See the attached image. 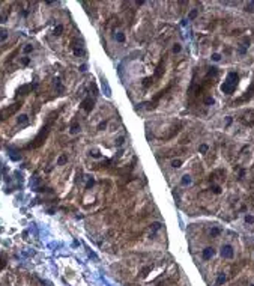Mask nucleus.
<instances>
[{"instance_id":"f257e3e1","label":"nucleus","mask_w":254,"mask_h":286,"mask_svg":"<svg viewBox=\"0 0 254 286\" xmlns=\"http://www.w3.org/2000/svg\"><path fill=\"white\" fill-rule=\"evenodd\" d=\"M50 127H51V122H48L47 125H45V127H44V128L41 130V133H39V134L35 137V140H33L32 143H30V145L27 146L29 149H35V148H39V146H41V145L44 143V140L47 139L48 133H50Z\"/></svg>"},{"instance_id":"f03ea898","label":"nucleus","mask_w":254,"mask_h":286,"mask_svg":"<svg viewBox=\"0 0 254 286\" xmlns=\"http://www.w3.org/2000/svg\"><path fill=\"white\" fill-rule=\"evenodd\" d=\"M20 107H21V102H14L12 105H9V107H6L5 110H2V112H0V120H2V119L9 118V116H12Z\"/></svg>"},{"instance_id":"7ed1b4c3","label":"nucleus","mask_w":254,"mask_h":286,"mask_svg":"<svg viewBox=\"0 0 254 286\" xmlns=\"http://www.w3.org/2000/svg\"><path fill=\"white\" fill-rule=\"evenodd\" d=\"M221 256H222V257H225V259H232V257H233V247H232V246H229V244L222 246Z\"/></svg>"},{"instance_id":"20e7f679","label":"nucleus","mask_w":254,"mask_h":286,"mask_svg":"<svg viewBox=\"0 0 254 286\" xmlns=\"http://www.w3.org/2000/svg\"><path fill=\"white\" fill-rule=\"evenodd\" d=\"M81 107H83V110H84L86 113H90V112H92V108H93V100H92L90 97H87L86 100H83V102H81Z\"/></svg>"},{"instance_id":"39448f33","label":"nucleus","mask_w":254,"mask_h":286,"mask_svg":"<svg viewBox=\"0 0 254 286\" xmlns=\"http://www.w3.org/2000/svg\"><path fill=\"white\" fill-rule=\"evenodd\" d=\"M238 80H239V75L236 72H229V74H227V80H225L227 83L236 86V84H238Z\"/></svg>"},{"instance_id":"423d86ee","label":"nucleus","mask_w":254,"mask_h":286,"mask_svg":"<svg viewBox=\"0 0 254 286\" xmlns=\"http://www.w3.org/2000/svg\"><path fill=\"white\" fill-rule=\"evenodd\" d=\"M214 254H215V250H214L212 247H206V249L203 250V254H202V256H203L205 261H209V259L214 257Z\"/></svg>"},{"instance_id":"0eeeda50","label":"nucleus","mask_w":254,"mask_h":286,"mask_svg":"<svg viewBox=\"0 0 254 286\" xmlns=\"http://www.w3.org/2000/svg\"><path fill=\"white\" fill-rule=\"evenodd\" d=\"M235 87H236V86H233V84L227 83V81H224V83L221 84V90L224 92V93H233Z\"/></svg>"},{"instance_id":"6e6552de","label":"nucleus","mask_w":254,"mask_h":286,"mask_svg":"<svg viewBox=\"0 0 254 286\" xmlns=\"http://www.w3.org/2000/svg\"><path fill=\"white\" fill-rule=\"evenodd\" d=\"M32 89V84H24V86H21V87H18V95H26L29 90Z\"/></svg>"},{"instance_id":"1a4fd4ad","label":"nucleus","mask_w":254,"mask_h":286,"mask_svg":"<svg viewBox=\"0 0 254 286\" xmlns=\"http://www.w3.org/2000/svg\"><path fill=\"white\" fill-rule=\"evenodd\" d=\"M191 181H192V179H191L190 175H184V176H182V181H180V182H182V185H190V184H191Z\"/></svg>"},{"instance_id":"9d476101","label":"nucleus","mask_w":254,"mask_h":286,"mask_svg":"<svg viewBox=\"0 0 254 286\" xmlns=\"http://www.w3.org/2000/svg\"><path fill=\"white\" fill-rule=\"evenodd\" d=\"M114 38H116V41H117V42H123V41H125V35L122 33V32L114 33Z\"/></svg>"},{"instance_id":"9b49d317","label":"nucleus","mask_w":254,"mask_h":286,"mask_svg":"<svg viewBox=\"0 0 254 286\" xmlns=\"http://www.w3.org/2000/svg\"><path fill=\"white\" fill-rule=\"evenodd\" d=\"M66 161H68V157H66V155H60V157L57 158V166H63Z\"/></svg>"},{"instance_id":"f8f14e48","label":"nucleus","mask_w":254,"mask_h":286,"mask_svg":"<svg viewBox=\"0 0 254 286\" xmlns=\"http://www.w3.org/2000/svg\"><path fill=\"white\" fill-rule=\"evenodd\" d=\"M17 120H18V124H26V122L29 120V116H27V115H20V116L17 118Z\"/></svg>"},{"instance_id":"ddd939ff","label":"nucleus","mask_w":254,"mask_h":286,"mask_svg":"<svg viewBox=\"0 0 254 286\" xmlns=\"http://www.w3.org/2000/svg\"><path fill=\"white\" fill-rule=\"evenodd\" d=\"M224 283H225V276H224V274H220L218 279H217V285L221 286V285H224Z\"/></svg>"},{"instance_id":"4468645a","label":"nucleus","mask_w":254,"mask_h":286,"mask_svg":"<svg viewBox=\"0 0 254 286\" xmlns=\"http://www.w3.org/2000/svg\"><path fill=\"white\" fill-rule=\"evenodd\" d=\"M69 131H71V134H77V133L80 131V124H74V125L71 127Z\"/></svg>"},{"instance_id":"2eb2a0df","label":"nucleus","mask_w":254,"mask_h":286,"mask_svg":"<svg viewBox=\"0 0 254 286\" xmlns=\"http://www.w3.org/2000/svg\"><path fill=\"white\" fill-rule=\"evenodd\" d=\"M245 11H247V12H254V2H250V3H247V6H245Z\"/></svg>"},{"instance_id":"dca6fc26","label":"nucleus","mask_w":254,"mask_h":286,"mask_svg":"<svg viewBox=\"0 0 254 286\" xmlns=\"http://www.w3.org/2000/svg\"><path fill=\"white\" fill-rule=\"evenodd\" d=\"M207 149H209V148H207L206 143H203V145H200V146H199V152H200V154H206Z\"/></svg>"},{"instance_id":"f3484780","label":"nucleus","mask_w":254,"mask_h":286,"mask_svg":"<svg viewBox=\"0 0 254 286\" xmlns=\"http://www.w3.org/2000/svg\"><path fill=\"white\" fill-rule=\"evenodd\" d=\"M62 32H63V26H56L54 27V35H62Z\"/></svg>"},{"instance_id":"a211bd4d","label":"nucleus","mask_w":254,"mask_h":286,"mask_svg":"<svg viewBox=\"0 0 254 286\" xmlns=\"http://www.w3.org/2000/svg\"><path fill=\"white\" fill-rule=\"evenodd\" d=\"M172 166L175 169L180 167V166H182V161H180V160H173V161H172Z\"/></svg>"},{"instance_id":"6ab92c4d","label":"nucleus","mask_w":254,"mask_h":286,"mask_svg":"<svg viewBox=\"0 0 254 286\" xmlns=\"http://www.w3.org/2000/svg\"><path fill=\"white\" fill-rule=\"evenodd\" d=\"M212 60H214V62H220V60H221V54L214 53V54H212Z\"/></svg>"},{"instance_id":"aec40b11","label":"nucleus","mask_w":254,"mask_h":286,"mask_svg":"<svg viewBox=\"0 0 254 286\" xmlns=\"http://www.w3.org/2000/svg\"><path fill=\"white\" fill-rule=\"evenodd\" d=\"M6 38H8V30H0V39L5 41Z\"/></svg>"},{"instance_id":"412c9836","label":"nucleus","mask_w":254,"mask_h":286,"mask_svg":"<svg viewBox=\"0 0 254 286\" xmlns=\"http://www.w3.org/2000/svg\"><path fill=\"white\" fill-rule=\"evenodd\" d=\"M180 50H182V47H180V44H175L173 45V53H180Z\"/></svg>"},{"instance_id":"4be33fe9","label":"nucleus","mask_w":254,"mask_h":286,"mask_svg":"<svg viewBox=\"0 0 254 286\" xmlns=\"http://www.w3.org/2000/svg\"><path fill=\"white\" fill-rule=\"evenodd\" d=\"M210 190H212V191H214L215 194H220V193H221V188H220L218 185H214V187H210Z\"/></svg>"},{"instance_id":"5701e85b","label":"nucleus","mask_w":254,"mask_h":286,"mask_svg":"<svg viewBox=\"0 0 254 286\" xmlns=\"http://www.w3.org/2000/svg\"><path fill=\"white\" fill-rule=\"evenodd\" d=\"M197 17V9H192L190 12V15H188V20H192V18H195Z\"/></svg>"},{"instance_id":"b1692460","label":"nucleus","mask_w":254,"mask_h":286,"mask_svg":"<svg viewBox=\"0 0 254 286\" xmlns=\"http://www.w3.org/2000/svg\"><path fill=\"white\" fill-rule=\"evenodd\" d=\"M245 221L251 224V223H254V217H253V215H250V214H247V215H245Z\"/></svg>"},{"instance_id":"393cba45","label":"nucleus","mask_w":254,"mask_h":286,"mask_svg":"<svg viewBox=\"0 0 254 286\" xmlns=\"http://www.w3.org/2000/svg\"><path fill=\"white\" fill-rule=\"evenodd\" d=\"M74 54H75V56H81V54H84V51L81 50V48H77V47H74Z\"/></svg>"},{"instance_id":"a878e982","label":"nucleus","mask_w":254,"mask_h":286,"mask_svg":"<svg viewBox=\"0 0 254 286\" xmlns=\"http://www.w3.org/2000/svg\"><path fill=\"white\" fill-rule=\"evenodd\" d=\"M214 102H215V100H214L212 97H207L206 100H205V104H206V105H210V104H214Z\"/></svg>"},{"instance_id":"bb28decb","label":"nucleus","mask_w":254,"mask_h":286,"mask_svg":"<svg viewBox=\"0 0 254 286\" xmlns=\"http://www.w3.org/2000/svg\"><path fill=\"white\" fill-rule=\"evenodd\" d=\"M32 50H33V45H30V44H27V45L24 47V53H30Z\"/></svg>"},{"instance_id":"cd10ccee","label":"nucleus","mask_w":254,"mask_h":286,"mask_svg":"<svg viewBox=\"0 0 254 286\" xmlns=\"http://www.w3.org/2000/svg\"><path fill=\"white\" fill-rule=\"evenodd\" d=\"M210 235H212V236H218V235H220V229H212V230H210Z\"/></svg>"},{"instance_id":"c85d7f7f","label":"nucleus","mask_w":254,"mask_h":286,"mask_svg":"<svg viewBox=\"0 0 254 286\" xmlns=\"http://www.w3.org/2000/svg\"><path fill=\"white\" fill-rule=\"evenodd\" d=\"M105 127H107V122L104 120V122H101V124L98 125V130H105Z\"/></svg>"},{"instance_id":"c756f323","label":"nucleus","mask_w":254,"mask_h":286,"mask_svg":"<svg viewBox=\"0 0 254 286\" xmlns=\"http://www.w3.org/2000/svg\"><path fill=\"white\" fill-rule=\"evenodd\" d=\"M123 140H125L123 137H119V139L116 140V145H117V146H120V145H123Z\"/></svg>"},{"instance_id":"7c9ffc66","label":"nucleus","mask_w":254,"mask_h":286,"mask_svg":"<svg viewBox=\"0 0 254 286\" xmlns=\"http://www.w3.org/2000/svg\"><path fill=\"white\" fill-rule=\"evenodd\" d=\"M29 62H30V59H29V57H23V60H21V63H23V65H29Z\"/></svg>"},{"instance_id":"2f4dec72","label":"nucleus","mask_w":254,"mask_h":286,"mask_svg":"<svg viewBox=\"0 0 254 286\" xmlns=\"http://www.w3.org/2000/svg\"><path fill=\"white\" fill-rule=\"evenodd\" d=\"M152 227H153V230H158L159 227H161V223H153V224H152Z\"/></svg>"},{"instance_id":"473e14b6","label":"nucleus","mask_w":254,"mask_h":286,"mask_svg":"<svg viewBox=\"0 0 254 286\" xmlns=\"http://www.w3.org/2000/svg\"><path fill=\"white\" fill-rule=\"evenodd\" d=\"M93 184H95V181H93V179H89V182L86 184V188H90V187H92Z\"/></svg>"},{"instance_id":"72a5a7b5","label":"nucleus","mask_w":254,"mask_h":286,"mask_svg":"<svg viewBox=\"0 0 254 286\" xmlns=\"http://www.w3.org/2000/svg\"><path fill=\"white\" fill-rule=\"evenodd\" d=\"M150 83H152V78H146V80H144V83H143V84H144V86H146V87H147V86H149V84H150Z\"/></svg>"},{"instance_id":"f704fd0d","label":"nucleus","mask_w":254,"mask_h":286,"mask_svg":"<svg viewBox=\"0 0 254 286\" xmlns=\"http://www.w3.org/2000/svg\"><path fill=\"white\" fill-rule=\"evenodd\" d=\"M245 47H247V45H244V47H239V53H242V54H244V53H245V50H247Z\"/></svg>"},{"instance_id":"c9c22d12","label":"nucleus","mask_w":254,"mask_h":286,"mask_svg":"<svg viewBox=\"0 0 254 286\" xmlns=\"http://www.w3.org/2000/svg\"><path fill=\"white\" fill-rule=\"evenodd\" d=\"M244 176H245V170H241V172H239V178H241V179H242V178H244Z\"/></svg>"},{"instance_id":"e433bc0d","label":"nucleus","mask_w":254,"mask_h":286,"mask_svg":"<svg viewBox=\"0 0 254 286\" xmlns=\"http://www.w3.org/2000/svg\"><path fill=\"white\" fill-rule=\"evenodd\" d=\"M86 69H87V66H86V65H81V66H80V71H83V72H84Z\"/></svg>"},{"instance_id":"4c0bfd02","label":"nucleus","mask_w":254,"mask_h":286,"mask_svg":"<svg viewBox=\"0 0 254 286\" xmlns=\"http://www.w3.org/2000/svg\"><path fill=\"white\" fill-rule=\"evenodd\" d=\"M5 21H6V17H5V15H2V17H0V23H5Z\"/></svg>"},{"instance_id":"58836bf2","label":"nucleus","mask_w":254,"mask_h":286,"mask_svg":"<svg viewBox=\"0 0 254 286\" xmlns=\"http://www.w3.org/2000/svg\"><path fill=\"white\" fill-rule=\"evenodd\" d=\"M251 286H254V285H251Z\"/></svg>"}]
</instances>
